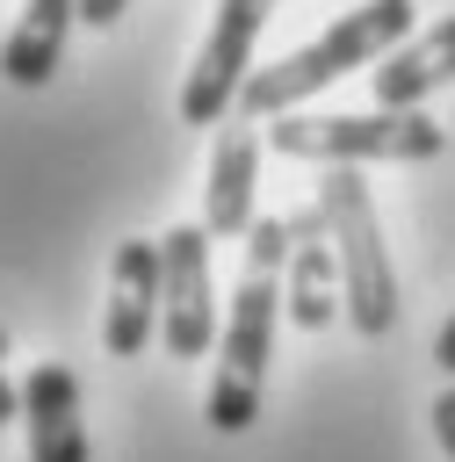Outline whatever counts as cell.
<instances>
[{"instance_id":"8fae6325","label":"cell","mask_w":455,"mask_h":462,"mask_svg":"<svg viewBox=\"0 0 455 462\" xmlns=\"http://www.w3.org/2000/svg\"><path fill=\"white\" fill-rule=\"evenodd\" d=\"M253 173H260V137L246 123H224V137L209 152V180H202V231L209 238L253 231Z\"/></svg>"},{"instance_id":"2e32d148","label":"cell","mask_w":455,"mask_h":462,"mask_svg":"<svg viewBox=\"0 0 455 462\" xmlns=\"http://www.w3.org/2000/svg\"><path fill=\"white\" fill-rule=\"evenodd\" d=\"M7 419H22V390L0 375V426H7Z\"/></svg>"},{"instance_id":"5b68a950","label":"cell","mask_w":455,"mask_h":462,"mask_svg":"<svg viewBox=\"0 0 455 462\" xmlns=\"http://www.w3.org/2000/svg\"><path fill=\"white\" fill-rule=\"evenodd\" d=\"M159 267H166V282H159V339H166L173 361H195L224 332L217 325V289H209V231L202 224H173L159 238Z\"/></svg>"},{"instance_id":"52a82bcc","label":"cell","mask_w":455,"mask_h":462,"mask_svg":"<svg viewBox=\"0 0 455 462\" xmlns=\"http://www.w3.org/2000/svg\"><path fill=\"white\" fill-rule=\"evenodd\" d=\"M159 282H166L159 238H123L116 260H108V310H101V346L116 361L152 346V332H159Z\"/></svg>"},{"instance_id":"e0dca14e","label":"cell","mask_w":455,"mask_h":462,"mask_svg":"<svg viewBox=\"0 0 455 462\" xmlns=\"http://www.w3.org/2000/svg\"><path fill=\"white\" fill-rule=\"evenodd\" d=\"M0 354H7V325H0Z\"/></svg>"},{"instance_id":"7c38bea8","label":"cell","mask_w":455,"mask_h":462,"mask_svg":"<svg viewBox=\"0 0 455 462\" xmlns=\"http://www.w3.org/2000/svg\"><path fill=\"white\" fill-rule=\"evenodd\" d=\"M72 22H79V0H29L22 22H14L7 43H0V72H7L14 87H43V79L58 72V58H65Z\"/></svg>"},{"instance_id":"4fadbf2b","label":"cell","mask_w":455,"mask_h":462,"mask_svg":"<svg viewBox=\"0 0 455 462\" xmlns=\"http://www.w3.org/2000/svg\"><path fill=\"white\" fill-rule=\"evenodd\" d=\"M433 440H441V448H448V462H455V383L433 397Z\"/></svg>"},{"instance_id":"277c9868","label":"cell","mask_w":455,"mask_h":462,"mask_svg":"<svg viewBox=\"0 0 455 462\" xmlns=\"http://www.w3.org/2000/svg\"><path fill=\"white\" fill-rule=\"evenodd\" d=\"M267 144L282 159H311V166H368V159H390V166H412V159H441L448 152V130L419 108H376V116H274L267 123Z\"/></svg>"},{"instance_id":"3957f363","label":"cell","mask_w":455,"mask_h":462,"mask_svg":"<svg viewBox=\"0 0 455 462\" xmlns=\"http://www.w3.org/2000/svg\"><path fill=\"white\" fill-rule=\"evenodd\" d=\"M318 217L332 231V253H339V310L361 339H383L397 325V267L383 253V224H376V202H368V180L354 166H325L318 180Z\"/></svg>"},{"instance_id":"6da1fadb","label":"cell","mask_w":455,"mask_h":462,"mask_svg":"<svg viewBox=\"0 0 455 462\" xmlns=\"http://www.w3.org/2000/svg\"><path fill=\"white\" fill-rule=\"evenodd\" d=\"M282 267H289V217H253L246 274L231 289V310H224V332H217V375H209V404H202V419L217 433H246L260 419L274 318H282Z\"/></svg>"},{"instance_id":"7a4b0ae2","label":"cell","mask_w":455,"mask_h":462,"mask_svg":"<svg viewBox=\"0 0 455 462\" xmlns=\"http://www.w3.org/2000/svg\"><path fill=\"white\" fill-rule=\"evenodd\" d=\"M404 36H412V0H361V7H347V14H339L325 36H311L303 51L274 58V65H253V79H246L238 108H246L253 123H274V116L303 108L318 87L347 79L354 65H376V58H390Z\"/></svg>"},{"instance_id":"5bb4252c","label":"cell","mask_w":455,"mask_h":462,"mask_svg":"<svg viewBox=\"0 0 455 462\" xmlns=\"http://www.w3.org/2000/svg\"><path fill=\"white\" fill-rule=\"evenodd\" d=\"M123 7L130 0H79V22L87 29H108V22H123Z\"/></svg>"},{"instance_id":"30bf717a","label":"cell","mask_w":455,"mask_h":462,"mask_svg":"<svg viewBox=\"0 0 455 462\" xmlns=\"http://www.w3.org/2000/svg\"><path fill=\"white\" fill-rule=\"evenodd\" d=\"M368 79H376V108H419L426 94H441L455 79V14L419 29V36H404L390 58L368 65Z\"/></svg>"},{"instance_id":"9a60e30c","label":"cell","mask_w":455,"mask_h":462,"mask_svg":"<svg viewBox=\"0 0 455 462\" xmlns=\"http://www.w3.org/2000/svg\"><path fill=\"white\" fill-rule=\"evenodd\" d=\"M433 361H441V368H448V383H455V318L433 332Z\"/></svg>"},{"instance_id":"ba28073f","label":"cell","mask_w":455,"mask_h":462,"mask_svg":"<svg viewBox=\"0 0 455 462\" xmlns=\"http://www.w3.org/2000/svg\"><path fill=\"white\" fill-rule=\"evenodd\" d=\"M282 310L296 332H325L339 318V253H332V231L311 209H289V267H282Z\"/></svg>"},{"instance_id":"9c48e42d","label":"cell","mask_w":455,"mask_h":462,"mask_svg":"<svg viewBox=\"0 0 455 462\" xmlns=\"http://www.w3.org/2000/svg\"><path fill=\"white\" fill-rule=\"evenodd\" d=\"M22 426H29V462H87V426H79V375L43 361L22 375Z\"/></svg>"},{"instance_id":"8992f818","label":"cell","mask_w":455,"mask_h":462,"mask_svg":"<svg viewBox=\"0 0 455 462\" xmlns=\"http://www.w3.org/2000/svg\"><path fill=\"white\" fill-rule=\"evenodd\" d=\"M274 14V0H224L209 36H202V58L188 65V87H181V123H224L253 79V36L260 22Z\"/></svg>"}]
</instances>
